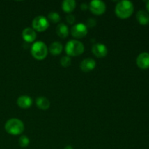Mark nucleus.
Instances as JSON below:
<instances>
[{"mask_svg": "<svg viewBox=\"0 0 149 149\" xmlns=\"http://www.w3.org/2000/svg\"><path fill=\"white\" fill-rule=\"evenodd\" d=\"M134 11L133 4L128 0H123L117 3L115 8L116 15L121 19H127L130 17Z\"/></svg>", "mask_w": 149, "mask_h": 149, "instance_id": "obj_1", "label": "nucleus"}, {"mask_svg": "<svg viewBox=\"0 0 149 149\" xmlns=\"http://www.w3.org/2000/svg\"><path fill=\"white\" fill-rule=\"evenodd\" d=\"M5 130L13 135H20L24 130L23 122L18 119H9L5 124Z\"/></svg>", "mask_w": 149, "mask_h": 149, "instance_id": "obj_2", "label": "nucleus"}, {"mask_svg": "<svg viewBox=\"0 0 149 149\" xmlns=\"http://www.w3.org/2000/svg\"><path fill=\"white\" fill-rule=\"evenodd\" d=\"M31 52L33 58L39 61H42L45 59L47 55V47L43 42L38 41L33 44L31 49Z\"/></svg>", "mask_w": 149, "mask_h": 149, "instance_id": "obj_3", "label": "nucleus"}, {"mask_svg": "<svg viewBox=\"0 0 149 149\" xmlns=\"http://www.w3.org/2000/svg\"><path fill=\"white\" fill-rule=\"evenodd\" d=\"M65 52L68 56H79L84 51V45L78 40H70L65 45Z\"/></svg>", "mask_w": 149, "mask_h": 149, "instance_id": "obj_4", "label": "nucleus"}, {"mask_svg": "<svg viewBox=\"0 0 149 149\" xmlns=\"http://www.w3.org/2000/svg\"><path fill=\"white\" fill-rule=\"evenodd\" d=\"M49 26V21L45 17L42 15L37 16L32 21V26L33 30L42 32L46 31Z\"/></svg>", "mask_w": 149, "mask_h": 149, "instance_id": "obj_5", "label": "nucleus"}, {"mask_svg": "<svg viewBox=\"0 0 149 149\" xmlns=\"http://www.w3.org/2000/svg\"><path fill=\"white\" fill-rule=\"evenodd\" d=\"M89 8L93 14L100 15L106 12V4L100 0H93L90 1Z\"/></svg>", "mask_w": 149, "mask_h": 149, "instance_id": "obj_6", "label": "nucleus"}, {"mask_svg": "<svg viewBox=\"0 0 149 149\" xmlns=\"http://www.w3.org/2000/svg\"><path fill=\"white\" fill-rule=\"evenodd\" d=\"M71 34L74 37L81 39L87 34V27L82 23L74 25L71 29Z\"/></svg>", "mask_w": 149, "mask_h": 149, "instance_id": "obj_7", "label": "nucleus"}, {"mask_svg": "<svg viewBox=\"0 0 149 149\" xmlns=\"http://www.w3.org/2000/svg\"><path fill=\"white\" fill-rule=\"evenodd\" d=\"M92 51L97 58H104L108 54L107 47L106 45L101 43L95 44L92 48Z\"/></svg>", "mask_w": 149, "mask_h": 149, "instance_id": "obj_8", "label": "nucleus"}, {"mask_svg": "<svg viewBox=\"0 0 149 149\" xmlns=\"http://www.w3.org/2000/svg\"><path fill=\"white\" fill-rule=\"evenodd\" d=\"M138 66L141 69H147L149 68V53L143 52L138 56L136 60Z\"/></svg>", "mask_w": 149, "mask_h": 149, "instance_id": "obj_9", "label": "nucleus"}, {"mask_svg": "<svg viewBox=\"0 0 149 149\" xmlns=\"http://www.w3.org/2000/svg\"><path fill=\"white\" fill-rule=\"evenodd\" d=\"M96 66V63L95 60L88 58L83 60L80 64V68L84 72H90L93 71Z\"/></svg>", "mask_w": 149, "mask_h": 149, "instance_id": "obj_10", "label": "nucleus"}, {"mask_svg": "<svg viewBox=\"0 0 149 149\" xmlns=\"http://www.w3.org/2000/svg\"><path fill=\"white\" fill-rule=\"evenodd\" d=\"M22 36L26 42H33L36 38V31L31 28H26L22 32Z\"/></svg>", "mask_w": 149, "mask_h": 149, "instance_id": "obj_11", "label": "nucleus"}, {"mask_svg": "<svg viewBox=\"0 0 149 149\" xmlns=\"http://www.w3.org/2000/svg\"><path fill=\"white\" fill-rule=\"evenodd\" d=\"M33 100L31 97L27 95H23L18 97L17 100V103L19 107L22 109H29L31 106Z\"/></svg>", "mask_w": 149, "mask_h": 149, "instance_id": "obj_12", "label": "nucleus"}, {"mask_svg": "<svg viewBox=\"0 0 149 149\" xmlns=\"http://www.w3.org/2000/svg\"><path fill=\"white\" fill-rule=\"evenodd\" d=\"M36 104L39 109L42 110H47L50 106V102L47 97H39L36 100Z\"/></svg>", "mask_w": 149, "mask_h": 149, "instance_id": "obj_13", "label": "nucleus"}, {"mask_svg": "<svg viewBox=\"0 0 149 149\" xmlns=\"http://www.w3.org/2000/svg\"><path fill=\"white\" fill-rule=\"evenodd\" d=\"M136 17L140 24L143 25V26L149 24V15L146 12L143 10H140L137 13Z\"/></svg>", "mask_w": 149, "mask_h": 149, "instance_id": "obj_14", "label": "nucleus"}, {"mask_svg": "<svg viewBox=\"0 0 149 149\" xmlns=\"http://www.w3.org/2000/svg\"><path fill=\"white\" fill-rule=\"evenodd\" d=\"M56 33L61 38H66L69 33L68 26L65 23H60L56 28Z\"/></svg>", "mask_w": 149, "mask_h": 149, "instance_id": "obj_15", "label": "nucleus"}, {"mask_svg": "<svg viewBox=\"0 0 149 149\" xmlns=\"http://www.w3.org/2000/svg\"><path fill=\"white\" fill-rule=\"evenodd\" d=\"M63 50L62 44L58 42H54L50 45L49 47V51L52 55H58L61 53Z\"/></svg>", "mask_w": 149, "mask_h": 149, "instance_id": "obj_16", "label": "nucleus"}, {"mask_svg": "<svg viewBox=\"0 0 149 149\" xmlns=\"http://www.w3.org/2000/svg\"><path fill=\"white\" fill-rule=\"evenodd\" d=\"M77 3L74 0H64L62 3V9L65 13H71L75 9Z\"/></svg>", "mask_w": 149, "mask_h": 149, "instance_id": "obj_17", "label": "nucleus"}, {"mask_svg": "<svg viewBox=\"0 0 149 149\" xmlns=\"http://www.w3.org/2000/svg\"><path fill=\"white\" fill-rule=\"evenodd\" d=\"M48 19H49L50 21H52V23H56L61 20V17H60V15L58 13H55V12H51L48 14Z\"/></svg>", "mask_w": 149, "mask_h": 149, "instance_id": "obj_18", "label": "nucleus"}, {"mask_svg": "<svg viewBox=\"0 0 149 149\" xmlns=\"http://www.w3.org/2000/svg\"><path fill=\"white\" fill-rule=\"evenodd\" d=\"M29 143H30V140L26 135H22L19 139V145L20 146V147L26 148L29 145Z\"/></svg>", "mask_w": 149, "mask_h": 149, "instance_id": "obj_19", "label": "nucleus"}, {"mask_svg": "<svg viewBox=\"0 0 149 149\" xmlns=\"http://www.w3.org/2000/svg\"><path fill=\"white\" fill-rule=\"evenodd\" d=\"M71 63V60L69 56H64L61 59V64L63 67H68Z\"/></svg>", "mask_w": 149, "mask_h": 149, "instance_id": "obj_20", "label": "nucleus"}, {"mask_svg": "<svg viewBox=\"0 0 149 149\" xmlns=\"http://www.w3.org/2000/svg\"><path fill=\"white\" fill-rule=\"evenodd\" d=\"M96 25V20L93 18H90L87 20L86 26L87 28H93Z\"/></svg>", "mask_w": 149, "mask_h": 149, "instance_id": "obj_21", "label": "nucleus"}, {"mask_svg": "<svg viewBox=\"0 0 149 149\" xmlns=\"http://www.w3.org/2000/svg\"><path fill=\"white\" fill-rule=\"evenodd\" d=\"M66 21L67 23H68L69 24H74L76 21L75 16L74 15H68L66 17Z\"/></svg>", "mask_w": 149, "mask_h": 149, "instance_id": "obj_22", "label": "nucleus"}, {"mask_svg": "<svg viewBox=\"0 0 149 149\" xmlns=\"http://www.w3.org/2000/svg\"><path fill=\"white\" fill-rule=\"evenodd\" d=\"M89 7V6L87 5L86 3H83V4H81V9L82 10H86Z\"/></svg>", "mask_w": 149, "mask_h": 149, "instance_id": "obj_23", "label": "nucleus"}, {"mask_svg": "<svg viewBox=\"0 0 149 149\" xmlns=\"http://www.w3.org/2000/svg\"><path fill=\"white\" fill-rule=\"evenodd\" d=\"M64 149H73V148L71 146H67L65 147V148Z\"/></svg>", "mask_w": 149, "mask_h": 149, "instance_id": "obj_24", "label": "nucleus"}, {"mask_svg": "<svg viewBox=\"0 0 149 149\" xmlns=\"http://www.w3.org/2000/svg\"><path fill=\"white\" fill-rule=\"evenodd\" d=\"M146 8H147V10H148V12H149V1H148L146 2Z\"/></svg>", "mask_w": 149, "mask_h": 149, "instance_id": "obj_25", "label": "nucleus"}]
</instances>
